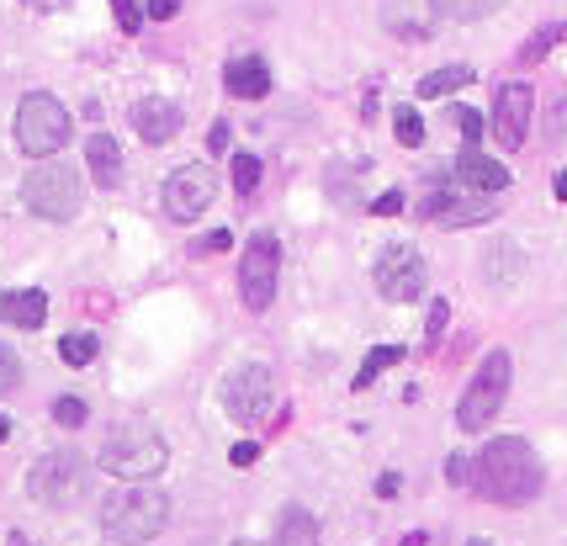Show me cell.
Wrapping results in <instances>:
<instances>
[{"mask_svg":"<svg viewBox=\"0 0 567 546\" xmlns=\"http://www.w3.org/2000/svg\"><path fill=\"white\" fill-rule=\"evenodd\" d=\"M546 483V472H541L536 452H531V441H520V435H499V441H488L472 461V493H482L488 504H509V510H520V504H531Z\"/></svg>","mask_w":567,"mask_h":546,"instance_id":"obj_1","label":"cell"},{"mask_svg":"<svg viewBox=\"0 0 567 546\" xmlns=\"http://www.w3.org/2000/svg\"><path fill=\"white\" fill-rule=\"evenodd\" d=\"M165 435L149 425V420H138V414H122L107 425L101 435V446H96V467L101 472H112L122 483H144V478H159L165 472Z\"/></svg>","mask_w":567,"mask_h":546,"instance_id":"obj_2","label":"cell"},{"mask_svg":"<svg viewBox=\"0 0 567 546\" xmlns=\"http://www.w3.org/2000/svg\"><path fill=\"white\" fill-rule=\"evenodd\" d=\"M165 520H170V499L154 493V488H138V483L107 493V504H101V531L122 546L154 542V536L165 531Z\"/></svg>","mask_w":567,"mask_h":546,"instance_id":"obj_3","label":"cell"},{"mask_svg":"<svg viewBox=\"0 0 567 546\" xmlns=\"http://www.w3.org/2000/svg\"><path fill=\"white\" fill-rule=\"evenodd\" d=\"M80 176L64 165V159H37L27 170V181H22V202H27L32 218H43V223H69V218L80 213Z\"/></svg>","mask_w":567,"mask_h":546,"instance_id":"obj_4","label":"cell"},{"mask_svg":"<svg viewBox=\"0 0 567 546\" xmlns=\"http://www.w3.org/2000/svg\"><path fill=\"white\" fill-rule=\"evenodd\" d=\"M509 377H514L509 350H488V356L478 361L467 393H462V403H456V425L467 430V435H478V430L493 425V414L504 409V398H509Z\"/></svg>","mask_w":567,"mask_h":546,"instance_id":"obj_5","label":"cell"},{"mask_svg":"<svg viewBox=\"0 0 567 546\" xmlns=\"http://www.w3.org/2000/svg\"><path fill=\"white\" fill-rule=\"evenodd\" d=\"M69 144V112L59 96L48 91H27L16 107V149L32 159H54Z\"/></svg>","mask_w":567,"mask_h":546,"instance_id":"obj_6","label":"cell"},{"mask_svg":"<svg viewBox=\"0 0 567 546\" xmlns=\"http://www.w3.org/2000/svg\"><path fill=\"white\" fill-rule=\"evenodd\" d=\"M276 276H281V244H276L270 229H260L240 255V298H244L249 313H266L270 308V298H276Z\"/></svg>","mask_w":567,"mask_h":546,"instance_id":"obj_7","label":"cell"},{"mask_svg":"<svg viewBox=\"0 0 567 546\" xmlns=\"http://www.w3.org/2000/svg\"><path fill=\"white\" fill-rule=\"evenodd\" d=\"M371 276H377V292L388 298V303H419L424 298V255H419L414 244H388L382 255H377V266H371Z\"/></svg>","mask_w":567,"mask_h":546,"instance_id":"obj_8","label":"cell"},{"mask_svg":"<svg viewBox=\"0 0 567 546\" xmlns=\"http://www.w3.org/2000/svg\"><path fill=\"white\" fill-rule=\"evenodd\" d=\"M223 409L240 425H260L270 409H276V377H270V366H240L223 382Z\"/></svg>","mask_w":567,"mask_h":546,"instance_id":"obj_9","label":"cell"},{"mask_svg":"<svg viewBox=\"0 0 567 546\" xmlns=\"http://www.w3.org/2000/svg\"><path fill=\"white\" fill-rule=\"evenodd\" d=\"M212 197H218V181H212L208 165H180V170H170V181L159 191L170 223H197L212 208Z\"/></svg>","mask_w":567,"mask_h":546,"instance_id":"obj_10","label":"cell"},{"mask_svg":"<svg viewBox=\"0 0 567 546\" xmlns=\"http://www.w3.org/2000/svg\"><path fill=\"white\" fill-rule=\"evenodd\" d=\"M80 488H86V461L75 452H48L27 472V493L37 504H69Z\"/></svg>","mask_w":567,"mask_h":546,"instance_id":"obj_11","label":"cell"},{"mask_svg":"<svg viewBox=\"0 0 567 546\" xmlns=\"http://www.w3.org/2000/svg\"><path fill=\"white\" fill-rule=\"evenodd\" d=\"M499 213V202L488 197V191H430L424 202H419V218H430V223H441V229H467V223H488V218Z\"/></svg>","mask_w":567,"mask_h":546,"instance_id":"obj_12","label":"cell"},{"mask_svg":"<svg viewBox=\"0 0 567 546\" xmlns=\"http://www.w3.org/2000/svg\"><path fill=\"white\" fill-rule=\"evenodd\" d=\"M531 112H536V91L525 86V80H509L499 86L493 96V138H499V149L514 154L525 144V133H531Z\"/></svg>","mask_w":567,"mask_h":546,"instance_id":"obj_13","label":"cell"},{"mask_svg":"<svg viewBox=\"0 0 567 546\" xmlns=\"http://www.w3.org/2000/svg\"><path fill=\"white\" fill-rule=\"evenodd\" d=\"M382 27L398 43H424L441 27V11H435V0H382Z\"/></svg>","mask_w":567,"mask_h":546,"instance_id":"obj_14","label":"cell"},{"mask_svg":"<svg viewBox=\"0 0 567 546\" xmlns=\"http://www.w3.org/2000/svg\"><path fill=\"white\" fill-rule=\"evenodd\" d=\"M180 107L176 101H165V96H144L138 107H133V127H138V138L144 144H170L180 133Z\"/></svg>","mask_w":567,"mask_h":546,"instance_id":"obj_15","label":"cell"},{"mask_svg":"<svg viewBox=\"0 0 567 546\" xmlns=\"http://www.w3.org/2000/svg\"><path fill=\"white\" fill-rule=\"evenodd\" d=\"M0 319L16 324V330H43L48 324V292L43 287H16L0 298Z\"/></svg>","mask_w":567,"mask_h":546,"instance_id":"obj_16","label":"cell"},{"mask_svg":"<svg viewBox=\"0 0 567 546\" xmlns=\"http://www.w3.org/2000/svg\"><path fill=\"white\" fill-rule=\"evenodd\" d=\"M456 181L467 186V191H504L509 186V165H499V159H488V154L478 149H462V159H456Z\"/></svg>","mask_w":567,"mask_h":546,"instance_id":"obj_17","label":"cell"},{"mask_svg":"<svg viewBox=\"0 0 567 546\" xmlns=\"http://www.w3.org/2000/svg\"><path fill=\"white\" fill-rule=\"evenodd\" d=\"M223 86H229V96H240V101H260V96H270V69L260 54H244V59H234L229 69H223Z\"/></svg>","mask_w":567,"mask_h":546,"instance_id":"obj_18","label":"cell"},{"mask_svg":"<svg viewBox=\"0 0 567 546\" xmlns=\"http://www.w3.org/2000/svg\"><path fill=\"white\" fill-rule=\"evenodd\" d=\"M86 170H90V181L101 186V191H118V186H122V149H118V138H107V133L86 138Z\"/></svg>","mask_w":567,"mask_h":546,"instance_id":"obj_19","label":"cell"},{"mask_svg":"<svg viewBox=\"0 0 567 546\" xmlns=\"http://www.w3.org/2000/svg\"><path fill=\"white\" fill-rule=\"evenodd\" d=\"M270 546H319V520L308 510H281V525H276V542Z\"/></svg>","mask_w":567,"mask_h":546,"instance_id":"obj_20","label":"cell"},{"mask_svg":"<svg viewBox=\"0 0 567 546\" xmlns=\"http://www.w3.org/2000/svg\"><path fill=\"white\" fill-rule=\"evenodd\" d=\"M472 75H478V69H467V64H446V69H435V75L419 80V96H424V101L451 96V91H462V86H472Z\"/></svg>","mask_w":567,"mask_h":546,"instance_id":"obj_21","label":"cell"},{"mask_svg":"<svg viewBox=\"0 0 567 546\" xmlns=\"http://www.w3.org/2000/svg\"><path fill=\"white\" fill-rule=\"evenodd\" d=\"M398 361H403V345H377V350H366V361H360V371H356V382H351V388H356V393H366V388H371V382H377L388 366H398Z\"/></svg>","mask_w":567,"mask_h":546,"instance_id":"obj_22","label":"cell"},{"mask_svg":"<svg viewBox=\"0 0 567 546\" xmlns=\"http://www.w3.org/2000/svg\"><path fill=\"white\" fill-rule=\"evenodd\" d=\"M59 356H64V366H90L96 356H101V339H96L90 330L64 334V339H59Z\"/></svg>","mask_w":567,"mask_h":546,"instance_id":"obj_23","label":"cell"},{"mask_svg":"<svg viewBox=\"0 0 567 546\" xmlns=\"http://www.w3.org/2000/svg\"><path fill=\"white\" fill-rule=\"evenodd\" d=\"M563 37H567V22H552V27H541L536 37H531V43L520 48V64H541L546 54H552V48H557V43H563Z\"/></svg>","mask_w":567,"mask_h":546,"instance_id":"obj_24","label":"cell"},{"mask_svg":"<svg viewBox=\"0 0 567 546\" xmlns=\"http://www.w3.org/2000/svg\"><path fill=\"white\" fill-rule=\"evenodd\" d=\"M435 11H441V22H478L493 11V0H435Z\"/></svg>","mask_w":567,"mask_h":546,"instance_id":"obj_25","label":"cell"},{"mask_svg":"<svg viewBox=\"0 0 567 546\" xmlns=\"http://www.w3.org/2000/svg\"><path fill=\"white\" fill-rule=\"evenodd\" d=\"M392 133H398L403 149H419V144H424V118H419L414 107H398V112H392Z\"/></svg>","mask_w":567,"mask_h":546,"instance_id":"obj_26","label":"cell"},{"mask_svg":"<svg viewBox=\"0 0 567 546\" xmlns=\"http://www.w3.org/2000/svg\"><path fill=\"white\" fill-rule=\"evenodd\" d=\"M255 186H260V159L234 154V197H255Z\"/></svg>","mask_w":567,"mask_h":546,"instance_id":"obj_27","label":"cell"},{"mask_svg":"<svg viewBox=\"0 0 567 546\" xmlns=\"http://www.w3.org/2000/svg\"><path fill=\"white\" fill-rule=\"evenodd\" d=\"M86 398H75V393H64V398H54V420H59L64 430H80L86 425Z\"/></svg>","mask_w":567,"mask_h":546,"instance_id":"obj_28","label":"cell"},{"mask_svg":"<svg viewBox=\"0 0 567 546\" xmlns=\"http://www.w3.org/2000/svg\"><path fill=\"white\" fill-rule=\"evenodd\" d=\"M16 388H22V361H16L11 345H0V398L16 393Z\"/></svg>","mask_w":567,"mask_h":546,"instance_id":"obj_29","label":"cell"},{"mask_svg":"<svg viewBox=\"0 0 567 546\" xmlns=\"http://www.w3.org/2000/svg\"><path fill=\"white\" fill-rule=\"evenodd\" d=\"M112 16H118L122 32H144V16H149V11H144L138 0H112Z\"/></svg>","mask_w":567,"mask_h":546,"instance_id":"obj_30","label":"cell"},{"mask_svg":"<svg viewBox=\"0 0 567 546\" xmlns=\"http://www.w3.org/2000/svg\"><path fill=\"white\" fill-rule=\"evenodd\" d=\"M446 324H451V303H446V298H435V303H430V324H424V339H430V345H441Z\"/></svg>","mask_w":567,"mask_h":546,"instance_id":"obj_31","label":"cell"},{"mask_svg":"<svg viewBox=\"0 0 567 546\" xmlns=\"http://www.w3.org/2000/svg\"><path fill=\"white\" fill-rule=\"evenodd\" d=\"M456 127H462L467 149H478V138H482V112H472V107H456Z\"/></svg>","mask_w":567,"mask_h":546,"instance_id":"obj_32","label":"cell"},{"mask_svg":"<svg viewBox=\"0 0 567 546\" xmlns=\"http://www.w3.org/2000/svg\"><path fill=\"white\" fill-rule=\"evenodd\" d=\"M229 244H234V234H229V229H212V234H202V239L191 244V255H223Z\"/></svg>","mask_w":567,"mask_h":546,"instance_id":"obj_33","label":"cell"},{"mask_svg":"<svg viewBox=\"0 0 567 546\" xmlns=\"http://www.w3.org/2000/svg\"><path fill=\"white\" fill-rule=\"evenodd\" d=\"M371 213H377V218H398V213H403V191H382V197L371 202Z\"/></svg>","mask_w":567,"mask_h":546,"instance_id":"obj_34","label":"cell"},{"mask_svg":"<svg viewBox=\"0 0 567 546\" xmlns=\"http://www.w3.org/2000/svg\"><path fill=\"white\" fill-rule=\"evenodd\" d=\"M229 461H234V467H255V461H260V441H240V446L229 452Z\"/></svg>","mask_w":567,"mask_h":546,"instance_id":"obj_35","label":"cell"},{"mask_svg":"<svg viewBox=\"0 0 567 546\" xmlns=\"http://www.w3.org/2000/svg\"><path fill=\"white\" fill-rule=\"evenodd\" d=\"M446 478H451V483H472V461H467V456H451Z\"/></svg>","mask_w":567,"mask_h":546,"instance_id":"obj_36","label":"cell"},{"mask_svg":"<svg viewBox=\"0 0 567 546\" xmlns=\"http://www.w3.org/2000/svg\"><path fill=\"white\" fill-rule=\"evenodd\" d=\"M229 149V122H212L208 127V154H223Z\"/></svg>","mask_w":567,"mask_h":546,"instance_id":"obj_37","label":"cell"},{"mask_svg":"<svg viewBox=\"0 0 567 546\" xmlns=\"http://www.w3.org/2000/svg\"><path fill=\"white\" fill-rule=\"evenodd\" d=\"M180 5H186V0H149V16H154V22H170Z\"/></svg>","mask_w":567,"mask_h":546,"instance_id":"obj_38","label":"cell"},{"mask_svg":"<svg viewBox=\"0 0 567 546\" xmlns=\"http://www.w3.org/2000/svg\"><path fill=\"white\" fill-rule=\"evenodd\" d=\"M398 488H403V478H398V472H382V478H377V499H398Z\"/></svg>","mask_w":567,"mask_h":546,"instance_id":"obj_39","label":"cell"},{"mask_svg":"<svg viewBox=\"0 0 567 546\" xmlns=\"http://www.w3.org/2000/svg\"><path fill=\"white\" fill-rule=\"evenodd\" d=\"M22 5H27V11H43V16H48V11H64V5H75V0H22Z\"/></svg>","mask_w":567,"mask_h":546,"instance_id":"obj_40","label":"cell"},{"mask_svg":"<svg viewBox=\"0 0 567 546\" xmlns=\"http://www.w3.org/2000/svg\"><path fill=\"white\" fill-rule=\"evenodd\" d=\"M5 546H32V536H22V531H11V542Z\"/></svg>","mask_w":567,"mask_h":546,"instance_id":"obj_41","label":"cell"},{"mask_svg":"<svg viewBox=\"0 0 567 546\" xmlns=\"http://www.w3.org/2000/svg\"><path fill=\"white\" fill-rule=\"evenodd\" d=\"M5 441H11V420L0 414V446H5Z\"/></svg>","mask_w":567,"mask_h":546,"instance_id":"obj_42","label":"cell"},{"mask_svg":"<svg viewBox=\"0 0 567 546\" xmlns=\"http://www.w3.org/2000/svg\"><path fill=\"white\" fill-rule=\"evenodd\" d=\"M557 202H567V170L557 176Z\"/></svg>","mask_w":567,"mask_h":546,"instance_id":"obj_43","label":"cell"},{"mask_svg":"<svg viewBox=\"0 0 567 546\" xmlns=\"http://www.w3.org/2000/svg\"><path fill=\"white\" fill-rule=\"evenodd\" d=\"M403 546H424V536H409V542H403Z\"/></svg>","mask_w":567,"mask_h":546,"instance_id":"obj_44","label":"cell"},{"mask_svg":"<svg viewBox=\"0 0 567 546\" xmlns=\"http://www.w3.org/2000/svg\"><path fill=\"white\" fill-rule=\"evenodd\" d=\"M472 546H488V542H472Z\"/></svg>","mask_w":567,"mask_h":546,"instance_id":"obj_45","label":"cell"},{"mask_svg":"<svg viewBox=\"0 0 567 546\" xmlns=\"http://www.w3.org/2000/svg\"><path fill=\"white\" fill-rule=\"evenodd\" d=\"M240 546H255V542H240Z\"/></svg>","mask_w":567,"mask_h":546,"instance_id":"obj_46","label":"cell"}]
</instances>
